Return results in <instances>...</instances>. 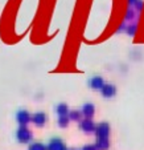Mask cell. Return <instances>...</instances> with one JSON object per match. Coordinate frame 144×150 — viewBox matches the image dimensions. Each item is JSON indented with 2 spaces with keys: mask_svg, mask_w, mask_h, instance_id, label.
<instances>
[{
  "mask_svg": "<svg viewBox=\"0 0 144 150\" xmlns=\"http://www.w3.org/2000/svg\"><path fill=\"white\" fill-rule=\"evenodd\" d=\"M79 127H81V130L85 132V133H93V132H95V129H96L95 124L93 122L91 118L82 120L81 124H79Z\"/></svg>",
  "mask_w": 144,
  "mask_h": 150,
  "instance_id": "obj_4",
  "label": "cell"
},
{
  "mask_svg": "<svg viewBox=\"0 0 144 150\" xmlns=\"http://www.w3.org/2000/svg\"><path fill=\"white\" fill-rule=\"evenodd\" d=\"M31 120H32L31 114H29V112L25 110V109H20L16 113V121L20 124V126H27V124H28Z\"/></svg>",
  "mask_w": 144,
  "mask_h": 150,
  "instance_id": "obj_2",
  "label": "cell"
},
{
  "mask_svg": "<svg viewBox=\"0 0 144 150\" xmlns=\"http://www.w3.org/2000/svg\"><path fill=\"white\" fill-rule=\"evenodd\" d=\"M101 92L105 97H114L116 93V88H115V85H113V84H105L103 88L101 89Z\"/></svg>",
  "mask_w": 144,
  "mask_h": 150,
  "instance_id": "obj_9",
  "label": "cell"
},
{
  "mask_svg": "<svg viewBox=\"0 0 144 150\" xmlns=\"http://www.w3.org/2000/svg\"><path fill=\"white\" fill-rule=\"evenodd\" d=\"M103 85H105V82H103V79H102L101 76H93L89 80V86H90L91 89L98 91V89L103 88Z\"/></svg>",
  "mask_w": 144,
  "mask_h": 150,
  "instance_id": "obj_7",
  "label": "cell"
},
{
  "mask_svg": "<svg viewBox=\"0 0 144 150\" xmlns=\"http://www.w3.org/2000/svg\"><path fill=\"white\" fill-rule=\"evenodd\" d=\"M108 146H110V142H108L107 138H98L96 139V150H107Z\"/></svg>",
  "mask_w": 144,
  "mask_h": 150,
  "instance_id": "obj_10",
  "label": "cell"
},
{
  "mask_svg": "<svg viewBox=\"0 0 144 150\" xmlns=\"http://www.w3.org/2000/svg\"><path fill=\"white\" fill-rule=\"evenodd\" d=\"M82 150H96L95 145H86V146L82 147Z\"/></svg>",
  "mask_w": 144,
  "mask_h": 150,
  "instance_id": "obj_15",
  "label": "cell"
},
{
  "mask_svg": "<svg viewBox=\"0 0 144 150\" xmlns=\"http://www.w3.org/2000/svg\"><path fill=\"white\" fill-rule=\"evenodd\" d=\"M81 114L82 110H71L69 113V118L73 120V121H78V120H81Z\"/></svg>",
  "mask_w": 144,
  "mask_h": 150,
  "instance_id": "obj_14",
  "label": "cell"
},
{
  "mask_svg": "<svg viewBox=\"0 0 144 150\" xmlns=\"http://www.w3.org/2000/svg\"><path fill=\"white\" fill-rule=\"evenodd\" d=\"M46 150H66V147L61 138H52L46 146Z\"/></svg>",
  "mask_w": 144,
  "mask_h": 150,
  "instance_id": "obj_5",
  "label": "cell"
},
{
  "mask_svg": "<svg viewBox=\"0 0 144 150\" xmlns=\"http://www.w3.org/2000/svg\"><path fill=\"white\" fill-rule=\"evenodd\" d=\"M56 113L58 116H68L69 113V108L66 104H58L56 106Z\"/></svg>",
  "mask_w": 144,
  "mask_h": 150,
  "instance_id": "obj_11",
  "label": "cell"
},
{
  "mask_svg": "<svg viewBox=\"0 0 144 150\" xmlns=\"http://www.w3.org/2000/svg\"><path fill=\"white\" fill-rule=\"evenodd\" d=\"M28 150H46V146L45 145H43L41 142H34V144L29 145Z\"/></svg>",
  "mask_w": 144,
  "mask_h": 150,
  "instance_id": "obj_13",
  "label": "cell"
},
{
  "mask_svg": "<svg viewBox=\"0 0 144 150\" xmlns=\"http://www.w3.org/2000/svg\"><path fill=\"white\" fill-rule=\"evenodd\" d=\"M69 116H59L58 120H57V124H58L59 127H66L69 124Z\"/></svg>",
  "mask_w": 144,
  "mask_h": 150,
  "instance_id": "obj_12",
  "label": "cell"
},
{
  "mask_svg": "<svg viewBox=\"0 0 144 150\" xmlns=\"http://www.w3.org/2000/svg\"><path fill=\"white\" fill-rule=\"evenodd\" d=\"M94 112H95V106L91 102H87L82 106V114L85 118H91L94 116Z\"/></svg>",
  "mask_w": 144,
  "mask_h": 150,
  "instance_id": "obj_8",
  "label": "cell"
},
{
  "mask_svg": "<svg viewBox=\"0 0 144 150\" xmlns=\"http://www.w3.org/2000/svg\"><path fill=\"white\" fill-rule=\"evenodd\" d=\"M32 138H33V134L27 126H20L16 130V139L20 144H28L32 141Z\"/></svg>",
  "mask_w": 144,
  "mask_h": 150,
  "instance_id": "obj_1",
  "label": "cell"
},
{
  "mask_svg": "<svg viewBox=\"0 0 144 150\" xmlns=\"http://www.w3.org/2000/svg\"><path fill=\"white\" fill-rule=\"evenodd\" d=\"M139 0H128V3L130 4H135V3H138Z\"/></svg>",
  "mask_w": 144,
  "mask_h": 150,
  "instance_id": "obj_16",
  "label": "cell"
},
{
  "mask_svg": "<svg viewBox=\"0 0 144 150\" xmlns=\"http://www.w3.org/2000/svg\"><path fill=\"white\" fill-rule=\"evenodd\" d=\"M46 120H48V116H46L45 113H43V112H37V113H34L33 116H32V121H33V124L36 125L37 127L44 126Z\"/></svg>",
  "mask_w": 144,
  "mask_h": 150,
  "instance_id": "obj_6",
  "label": "cell"
},
{
  "mask_svg": "<svg viewBox=\"0 0 144 150\" xmlns=\"http://www.w3.org/2000/svg\"><path fill=\"white\" fill-rule=\"evenodd\" d=\"M95 133H96L98 138H107L108 133H110V126H108L107 122H101V124H98V126H96V129H95Z\"/></svg>",
  "mask_w": 144,
  "mask_h": 150,
  "instance_id": "obj_3",
  "label": "cell"
}]
</instances>
